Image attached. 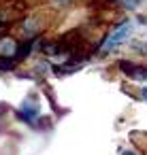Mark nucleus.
I'll list each match as a JSON object with an SVG mask.
<instances>
[{"instance_id": "39448f33", "label": "nucleus", "mask_w": 147, "mask_h": 155, "mask_svg": "<svg viewBox=\"0 0 147 155\" xmlns=\"http://www.w3.org/2000/svg\"><path fill=\"white\" fill-rule=\"evenodd\" d=\"M141 96H143V100L147 102V87H143V89H141Z\"/></svg>"}, {"instance_id": "7ed1b4c3", "label": "nucleus", "mask_w": 147, "mask_h": 155, "mask_svg": "<svg viewBox=\"0 0 147 155\" xmlns=\"http://www.w3.org/2000/svg\"><path fill=\"white\" fill-rule=\"evenodd\" d=\"M19 117L22 119H26V121H32L34 117H39V104L30 98V100H26L24 102V106H22V110H19Z\"/></svg>"}, {"instance_id": "f257e3e1", "label": "nucleus", "mask_w": 147, "mask_h": 155, "mask_svg": "<svg viewBox=\"0 0 147 155\" xmlns=\"http://www.w3.org/2000/svg\"><path fill=\"white\" fill-rule=\"evenodd\" d=\"M130 30H132V26H130L128 21H126V24H121V26H119V28H117V30L107 38V41H104V45H102V53H109L113 47H117L119 43H124V41L128 38Z\"/></svg>"}, {"instance_id": "423d86ee", "label": "nucleus", "mask_w": 147, "mask_h": 155, "mask_svg": "<svg viewBox=\"0 0 147 155\" xmlns=\"http://www.w3.org/2000/svg\"><path fill=\"white\" fill-rule=\"evenodd\" d=\"M121 155H134L132 151H121Z\"/></svg>"}, {"instance_id": "f03ea898", "label": "nucleus", "mask_w": 147, "mask_h": 155, "mask_svg": "<svg viewBox=\"0 0 147 155\" xmlns=\"http://www.w3.org/2000/svg\"><path fill=\"white\" fill-rule=\"evenodd\" d=\"M119 68L124 74H128L134 81H147V66H138V64H130V62H119Z\"/></svg>"}, {"instance_id": "20e7f679", "label": "nucleus", "mask_w": 147, "mask_h": 155, "mask_svg": "<svg viewBox=\"0 0 147 155\" xmlns=\"http://www.w3.org/2000/svg\"><path fill=\"white\" fill-rule=\"evenodd\" d=\"M0 55H7V58H15L17 55V43L11 41V38H5V41H0Z\"/></svg>"}]
</instances>
